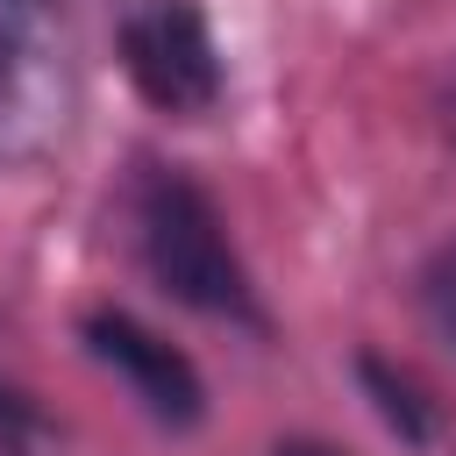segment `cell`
Returning <instances> with one entry per match:
<instances>
[{
  "label": "cell",
  "instance_id": "obj_5",
  "mask_svg": "<svg viewBox=\"0 0 456 456\" xmlns=\"http://www.w3.org/2000/svg\"><path fill=\"white\" fill-rule=\"evenodd\" d=\"M356 370H363V385H370V399H378L385 428H392V435H406V442H428V406H420V385H413L406 370H385L378 356H363Z\"/></svg>",
  "mask_w": 456,
  "mask_h": 456
},
{
  "label": "cell",
  "instance_id": "obj_6",
  "mask_svg": "<svg viewBox=\"0 0 456 456\" xmlns=\"http://www.w3.org/2000/svg\"><path fill=\"white\" fill-rule=\"evenodd\" d=\"M413 292H420V321L456 349V242H442V249L420 264V285H413Z\"/></svg>",
  "mask_w": 456,
  "mask_h": 456
},
{
  "label": "cell",
  "instance_id": "obj_7",
  "mask_svg": "<svg viewBox=\"0 0 456 456\" xmlns=\"http://www.w3.org/2000/svg\"><path fill=\"white\" fill-rule=\"evenodd\" d=\"M21 435H36V413H28V399H14V392L0 385V449H14Z\"/></svg>",
  "mask_w": 456,
  "mask_h": 456
},
{
  "label": "cell",
  "instance_id": "obj_2",
  "mask_svg": "<svg viewBox=\"0 0 456 456\" xmlns=\"http://www.w3.org/2000/svg\"><path fill=\"white\" fill-rule=\"evenodd\" d=\"M78 50L64 0H0V171H36L71 142Z\"/></svg>",
  "mask_w": 456,
  "mask_h": 456
},
{
  "label": "cell",
  "instance_id": "obj_8",
  "mask_svg": "<svg viewBox=\"0 0 456 456\" xmlns=\"http://www.w3.org/2000/svg\"><path fill=\"white\" fill-rule=\"evenodd\" d=\"M271 456H349V449H335V442H321V435H285Z\"/></svg>",
  "mask_w": 456,
  "mask_h": 456
},
{
  "label": "cell",
  "instance_id": "obj_3",
  "mask_svg": "<svg viewBox=\"0 0 456 456\" xmlns=\"http://www.w3.org/2000/svg\"><path fill=\"white\" fill-rule=\"evenodd\" d=\"M121 71L171 121H207L228 93V64L200 0H135L121 14Z\"/></svg>",
  "mask_w": 456,
  "mask_h": 456
},
{
  "label": "cell",
  "instance_id": "obj_1",
  "mask_svg": "<svg viewBox=\"0 0 456 456\" xmlns=\"http://www.w3.org/2000/svg\"><path fill=\"white\" fill-rule=\"evenodd\" d=\"M121 214H128V242H135V264L150 271L157 292H171L178 306L207 314V321H228V328H249L264 335L271 314L256 299V278L214 207V192L185 171V164H164V157H142L128 192H121Z\"/></svg>",
  "mask_w": 456,
  "mask_h": 456
},
{
  "label": "cell",
  "instance_id": "obj_4",
  "mask_svg": "<svg viewBox=\"0 0 456 456\" xmlns=\"http://www.w3.org/2000/svg\"><path fill=\"white\" fill-rule=\"evenodd\" d=\"M78 342H86V356L157 420V428H171V435H185V428H200V413H207V385H200V370H192V356L185 349H171L157 328H142L135 314H121V306H93L86 321H78Z\"/></svg>",
  "mask_w": 456,
  "mask_h": 456
}]
</instances>
